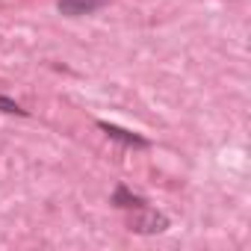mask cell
I'll list each match as a JSON object with an SVG mask.
<instances>
[{
  "instance_id": "5b68a950",
  "label": "cell",
  "mask_w": 251,
  "mask_h": 251,
  "mask_svg": "<svg viewBox=\"0 0 251 251\" xmlns=\"http://www.w3.org/2000/svg\"><path fill=\"white\" fill-rule=\"evenodd\" d=\"M0 112H12V115H27V109H21L12 98H3L0 95Z\"/></svg>"
},
{
  "instance_id": "277c9868",
  "label": "cell",
  "mask_w": 251,
  "mask_h": 251,
  "mask_svg": "<svg viewBox=\"0 0 251 251\" xmlns=\"http://www.w3.org/2000/svg\"><path fill=\"white\" fill-rule=\"evenodd\" d=\"M112 207H118V210H136V207H142L145 204V198L142 195H136V192H130L124 183H118L115 186V192H112Z\"/></svg>"
},
{
  "instance_id": "6da1fadb",
  "label": "cell",
  "mask_w": 251,
  "mask_h": 251,
  "mask_svg": "<svg viewBox=\"0 0 251 251\" xmlns=\"http://www.w3.org/2000/svg\"><path fill=\"white\" fill-rule=\"evenodd\" d=\"M127 225H130V230H136V233H160V230H166V227H169V219H166L163 213L151 210L148 204H142V207L130 210Z\"/></svg>"
},
{
  "instance_id": "7a4b0ae2",
  "label": "cell",
  "mask_w": 251,
  "mask_h": 251,
  "mask_svg": "<svg viewBox=\"0 0 251 251\" xmlns=\"http://www.w3.org/2000/svg\"><path fill=\"white\" fill-rule=\"evenodd\" d=\"M106 0H59V12L68 18H80V15H92L95 9H100Z\"/></svg>"
},
{
  "instance_id": "3957f363",
  "label": "cell",
  "mask_w": 251,
  "mask_h": 251,
  "mask_svg": "<svg viewBox=\"0 0 251 251\" xmlns=\"http://www.w3.org/2000/svg\"><path fill=\"white\" fill-rule=\"evenodd\" d=\"M98 127H100L109 139H118V142H124V145H136V148H148V145H151L148 139H142V136H136V133H130V130H121V127H115V124H106V121H100Z\"/></svg>"
}]
</instances>
